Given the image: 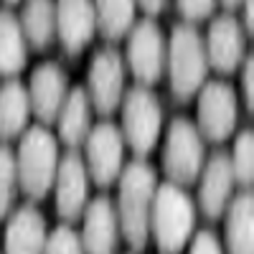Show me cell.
I'll list each match as a JSON object with an SVG mask.
<instances>
[{"instance_id": "6da1fadb", "label": "cell", "mask_w": 254, "mask_h": 254, "mask_svg": "<svg viewBox=\"0 0 254 254\" xmlns=\"http://www.w3.org/2000/svg\"><path fill=\"white\" fill-rule=\"evenodd\" d=\"M153 193H155V171L147 163L135 160L120 173L117 221L122 237L135 252L145 249L147 244Z\"/></svg>"}, {"instance_id": "7a4b0ae2", "label": "cell", "mask_w": 254, "mask_h": 254, "mask_svg": "<svg viewBox=\"0 0 254 254\" xmlns=\"http://www.w3.org/2000/svg\"><path fill=\"white\" fill-rule=\"evenodd\" d=\"M196 208L188 193L176 183H163L153 193L150 231L163 254H176L193 234Z\"/></svg>"}, {"instance_id": "3957f363", "label": "cell", "mask_w": 254, "mask_h": 254, "mask_svg": "<svg viewBox=\"0 0 254 254\" xmlns=\"http://www.w3.org/2000/svg\"><path fill=\"white\" fill-rule=\"evenodd\" d=\"M59 168V145L56 137L46 127H31L23 132L18 155H15V171H18V188H23L28 198H46L54 188Z\"/></svg>"}, {"instance_id": "277c9868", "label": "cell", "mask_w": 254, "mask_h": 254, "mask_svg": "<svg viewBox=\"0 0 254 254\" xmlns=\"http://www.w3.org/2000/svg\"><path fill=\"white\" fill-rule=\"evenodd\" d=\"M206 71L208 59L201 33L188 23L176 26L168 44V74H171L173 97L181 102L196 97L206 84Z\"/></svg>"}, {"instance_id": "5b68a950", "label": "cell", "mask_w": 254, "mask_h": 254, "mask_svg": "<svg viewBox=\"0 0 254 254\" xmlns=\"http://www.w3.org/2000/svg\"><path fill=\"white\" fill-rule=\"evenodd\" d=\"M163 171L176 186L198 181L203 171V137L193 122L183 117L171 122L163 147Z\"/></svg>"}, {"instance_id": "8992f818", "label": "cell", "mask_w": 254, "mask_h": 254, "mask_svg": "<svg viewBox=\"0 0 254 254\" xmlns=\"http://www.w3.org/2000/svg\"><path fill=\"white\" fill-rule=\"evenodd\" d=\"M163 127V112L158 97L147 87L127 92L122 104V140L137 155H147L155 147Z\"/></svg>"}, {"instance_id": "52a82bcc", "label": "cell", "mask_w": 254, "mask_h": 254, "mask_svg": "<svg viewBox=\"0 0 254 254\" xmlns=\"http://www.w3.org/2000/svg\"><path fill=\"white\" fill-rule=\"evenodd\" d=\"M239 97L226 81H208L198 94V132L214 142H224L237 127Z\"/></svg>"}, {"instance_id": "ba28073f", "label": "cell", "mask_w": 254, "mask_h": 254, "mask_svg": "<svg viewBox=\"0 0 254 254\" xmlns=\"http://www.w3.org/2000/svg\"><path fill=\"white\" fill-rule=\"evenodd\" d=\"M87 87H89L87 89L89 104L97 112L110 115L117 110V104L122 102V89H125V66L117 49L104 46L92 56Z\"/></svg>"}, {"instance_id": "9c48e42d", "label": "cell", "mask_w": 254, "mask_h": 254, "mask_svg": "<svg viewBox=\"0 0 254 254\" xmlns=\"http://www.w3.org/2000/svg\"><path fill=\"white\" fill-rule=\"evenodd\" d=\"M122 153H125V140L122 132L112 122H102L92 127L87 135V173L97 186H110L122 173Z\"/></svg>"}, {"instance_id": "30bf717a", "label": "cell", "mask_w": 254, "mask_h": 254, "mask_svg": "<svg viewBox=\"0 0 254 254\" xmlns=\"http://www.w3.org/2000/svg\"><path fill=\"white\" fill-rule=\"evenodd\" d=\"M165 61V44L158 23L153 20H140L130 28V44H127V64L135 74V79L147 87L155 84L163 74Z\"/></svg>"}, {"instance_id": "8fae6325", "label": "cell", "mask_w": 254, "mask_h": 254, "mask_svg": "<svg viewBox=\"0 0 254 254\" xmlns=\"http://www.w3.org/2000/svg\"><path fill=\"white\" fill-rule=\"evenodd\" d=\"M208 66L221 74H234L244 61V28L234 15H219L211 20L203 41Z\"/></svg>"}, {"instance_id": "7c38bea8", "label": "cell", "mask_w": 254, "mask_h": 254, "mask_svg": "<svg viewBox=\"0 0 254 254\" xmlns=\"http://www.w3.org/2000/svg\"><path fill=\"white\" fill-rule=\"evenodd\" d=\"M56 208L64 219H79L87 208V186H89V173L84 158L76 153V147L59 158L56 168Z\"/></svg>"}, {"instance_id": "4fadbf2b", "label": "cell", "mask_w": 254, "mask_h": 254, "mask_svg": "<svg viewBox=\"0 0 254 254\" xmlns=\"http://www.w3.org/2000/svg\"><path fill=\"white\" fill-rule=\"evenodd\" d=\"M97 33L94 0H56V36L66 54L76 56Z\"/></svg>"}, {"instance_id": "5bb4252c", "label": "cell", "mask_w": 254, "mask_h": 254, "mask_svg": "<svg viewBox=\"0 0 254 254\" xmlns=\"http://www.w3.org/2000/svg\"><path fill=\"white\" fill-rule=\"evenodd\" d=\"M66 94H69L66 74L61 71L59 64H54V61L38 64V66L33 69V74H31V87H28L31 110L36 112V117L44 125L56 122Z\"/></svg>"}, {"instance_id": "9a60e30c", "label": "cell", "mask_w": 254, "mask_h": 254, "mask_svg": "<svg viewBox=\"0 0 254 254\" xmlns=\"http://www.w3.org/2000/svg\"><path fill=\"white\" fill-rule=\"evenodd\" d=\"M79 239L84 254H115L120 242V221L110 198L99 196L84 208V229Z\"/></svg>"}, {"instance_id": "2e32d148", "label": "cell", "mask_w": 254, "mask_h": 254, "mask_svg": "<svg viewBox=\"0 0 254 254\" xmlns=\"http://www.w3.org/2000/svg\"><path fill=\"white\" fill-rule=\"evenodd\" d=\"M234 181L237 178H234V171H231L229 153H221V150L214 153L201 171V190H198L201 211L208 219H219L226 211L231 190H234Z\"/></svg>"}, {"instance_id": "e0dca14e", "label": "cell", "mask_w": 254, "mask_h": 254, "mask_svg": "<svg viewBox=\"0 0 254 254\" xmlns=\"http://www.w3.org/2000/svg\"><path fill=\"white\" fill-rule=\"evenodd\" d=\"M46 221L33 206H20L5 229V254H44L46 247Z\"/></svg>"}, {"instance_id": "ac0fdd59", "label": "cell", "mask_w": 254, "mask_h": 254, "mask_svg": "<svg viewBox=\"0 0 254 254\" xmlns=\"http://www.w3.org/2000/svg\"><path fill=\"white\" fill-rule=\"evenodd\" d=\"M226 249H229V254H254V198H252V190L239 193L229 206Z\"/></svg>"}, {"instance_id": "d6986e66", "label": "cell", "mask_w": 254, "mask_h": 254, "mask_svg": "<svg viewBox=\"0 0 254 254\" xmlns=\"http://www.w3.org/2000/svg\"><path fill=\"white\" fill-rule=\"evenodd\" d=\"M56 120H59V137L69 147H76L79 142L87 140L92 130V104L87 92L81 87L71 89L64 99V107Z\"/></svg>"}, {"instance_id": "ffe728a7", "label": "cell", "mask_w": 254, "mask_h": 254, "mask_svg": "<svg viewBox=\"0 0 254 254\" xmlns=\"http://www.w3.org/2000/svg\"><path fill=\"white\" fill-rule=\"evenodd\" d=\"M31 99L28 89L20 81L10 79L0 87V140H10L20 135L28 125Z\"/></svg>"}, {"instance_id": "44dd1931", "label": "cell", "mask_w": 254, "mask_h": 254, "mask_svg": "<svg viewBox=\"0 0 254 254\" xmlns=\"http://www.w3.org/2000/svg\"><path fill=\"white\" fill-rule=\"evenodd\" d=\"M23 28L26 44L44 51L56 36V3L54 0H26L23 15L18 18Z\"/></svg>"}, {"instance_id": "7402d4cb", "label": "cell", "mask_w": 254, "mask_h": 254, "mask_svg": "<svg viewBox=\"0 0 254 254\" xmlns=\"http://www.w3.org/2000/svg\"><path fill=\"white\" fill-rule=\"evenodd\" d=\"M26 36L10 10H0V76H15L26 66Z\"/></svg>"}, {"instance_id": "603a6c76", "label": "cell", "mask_w": 254, "mask_h": 254, "mask_svg": "<svg viewBox=\"0 0 254 254\" xmlns=\"http://www.w3.org/2000/svg\"><path fill=\"white\" fill-rule=\"evenodd\" d=\"M137 0H94L97 28L104 38H122L135 26Z\"/></svg>"}, {"instance_id": "cb8c5ba5", "label": "cell", "mask_w": 254, "mask_h": 254, "mask_svg": "<svg viewBox=\"0 0 254 254\" xmlns=\"http://www.w3.org/2000/svg\"><path fill=\"white\" fill-rule=\"evenodd\" d=\"M231 160V171H234V178L242 183V186H252V178H254V135L252 130H244L237 135L234 140V153L229 155Z\"/></svg>"}, {"instance_id": "d4e9b609", "label": "cell", "mask_w": 254, "mask_h": 254, "mask_svg": "<svg viewBox=\"0 0 254 254\" xmlns=\"http://www.w3.org/2000/svg\"><path fill=\"white\" fill-rule=\"evenodd\" d=\"M18 188V171H15V155L8 145H0V221H3L15 201Z\"/></svg>"}, {"instance_id": "484cf974", "label": "cell", "mask_w": 254, "mask_h": 254, "mask_svg": "<svg viewBox=\"0 0 254 254\" xmlns=\"http://www.w3.org/2000/svg\"><path fill=\"white\" fill-rule=\"evenodd\" d=\"M44 254H84L81 249V239L71 226H56L51 234L46 237V247Z\"/></svg>"}, {"instance_id": "4316f807", "label": "cell", "mask_w": 254, "mask_h": 254, "mask_svg": "<svg viewBox=\"0 0 254 254\" xmlns=\"http://www.w3.org/2000/svg\"><path fill=\"white\" fill-rule=\"evenodd\" d=\"M216 0H178V10L186 20H203L214 13Z\"/></svg>"}, {"instance_id": "83f0119b", "label": "cell", "mask_w": 254, "mask_h": 254, "mask_svg": "<svg viewBox=\"0 0 254 254\" xmlns=\"http://www.w3.org/2000/svg\"><path fill=\"white\" fill-rule=\"evenodd\" d=\"M188 254H224L216 234H211V231H198L190 242V252Z\"/></svg>"}, {"instance_id": "f1b7e54d", "label": "cell", "mask_w": 254, "mask_h": 254, "mask_svg": "<svg viewBox=\"0 0 254 254\" xmlns=\"http://www.w3.org/2000/svg\"><path fill=\"white\" fill-rule=\"evenodd\" d=\"M254 66V61L252 56H247L242 61V94H244V107L252 110V104H254V87H252V69Z\"/></svg>"}, {"instance_id": "f546056e", "label": "cell", "mask_w": 254, "mask_h": 254, "mask_svg": "<svg viewBox=\"0 0 254 254\" xmlns=\"http://www.w3.org/2000/svg\"><path fill=\"white\" fill-rule=\"evenodd\" d=\"M242 8H244V20H242V28H247L249 33H252V23H254V0H242Z\"/></svg>"}, {"instance_id": "4dcf8cb0", "label": "cell", "mask_w": 254, "mask_h": 254, "mask_svg": "<svg viewBox=\"0 0 254 254\" xmlns=\"http://www.w3.org/2000/svg\"><path fill=\"white\" fill-rule=\"evenodd\" d=\"M165 3H168V0H137V5H140L145 13H150V15L160 13V10L165 8Z\"/></svg>"}, {"instance_id": "1f68e13d", "label": "cell", "mask_w": 254, "mask_h": 254, "mask_svg": "<svg viewBox=\"0 0 254 254\" xmlns=\"http://www.w3.org/2000/svg\"><path fill=\"white\" fill-rule=\"evenodd\" d=\"M221 3H224L226 8H239V5H242V0H221Z\"/></svg>"}, {"instance_id": "d6a6232c", "label": "cell", "mask_w": 254, "mask_h": 254, "mask_svg": "<svg viewBox=\"0 0 254 254\" xmlns=\"http://www.w3.org/2000/svg\"><path fill=\"white\" fill-rule=\"evenodd\" d=\"M5 3H8V5H13V3H20V0H5Z\"/></svg>"}]
</instances>
